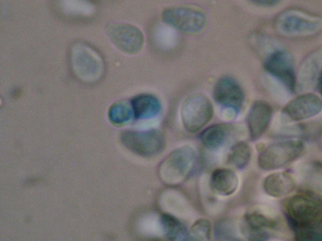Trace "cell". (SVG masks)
I'll use <instances>...</instances> for the list:
<instances>
[{"label":"cell","instance_id":"cell-16","mask_svg":"<svg viewBox=\"0 0 322 241\" xmlns=\"http://www.w3.org/2000/svg\"><path fill=\"white\" fill-rule=\"evenodd\" d=\"M231 127L226 124H217L208 126L201 134L203 144L209 150H218L227 140Z\"/></svg>","mask_w":322,"mask_h":241},{"label":"cell","instance_id":"cell-5","mask_svg":"<svg viewBox=\"0 0 322 241\" xmlns=\"http://www.w3.org/2000/svg\"><path fill=\"white\" fill-rule=\"evenodd\" d=\"M161 18L165 23L183 33H194L204 26L205 19L200 12L186 7L175 6L164 8Z\"/></svg>","mask_w":322,"mask_h":241},{"label":"cell","instance_id":"cell-1","mask_svg":"<svg viewBox=\"0 0 322 241\" xmlns=\"http://www.w3.org/2000/svg\"><path fill=\"white\" fill-rule=\"evenodd\" d=\"M282 208L296 238L310 239L318 236L321 202L317 194L308 190L300 192L285 199Z\"/></svg>","mask_w":322,"mask_h":241},{"label":"cell","instance_id":"cell-7","mask_svg":"<svg viewBox=\"0 0 322 241\" xmlns=\"http://www.w3.org/2000/svg\"><path fill=\"white\" fill-rule=\"evenodd\" d=\"M264 209L246 214L243 222V233L250 240L267 238L266 231L275 230L279 224L278 217L271 210Z\"/></svg>","mask_w":322,"mask_h":241},{"label":"cell","instance_id":"cell-8","mask_svg":"<svg viewBox=\"0 0 322 241\" xmlns=\"http://www.w3.org/2000/svg\"><path fill=\"white\" fill-rule=\"evenodd\" d=\"M213 95L218 104L232 110L235 114L241 108L244 99L241 86L234 78L228 76L223 77L217 81Z\"/></svg>","mask_w":322,"mask_h":241},{"label":"cell","instance_id":"cell-3","mask_svg":"<svg viewBox=\"0 0 322 241\" xmlns=\"http://www.w3.org/2000/svg\"><path fill=\"white\" fill-rule=\"evenodd\" d=\"M303 148L302 143L297 141H287L269 146L259 155V166L265 170L281 168L295 160L301 154Z\"/></svg>","mask_w":322,"mask_h":241},{"label":"cell","instance_id":"cell-6","mask_svg":"<svg viewBox=\"0 0 322 241\" xmlns=\"http://www.w3.org/2000/svg\"><path fill=\"white\" fill-rule=\"evenodd\" d=\"M195 153L190 147L185 146L172 152L162 163L160 168L162 178L169 183L181 180L194 163Z\"/></svg>","mask_w":322,"mask_h":241},{"label":"cell","instance_id":"cell-4","mask_svg":"<svg viewBox=\"0 0 322 241\" xmlns=\"http://www.w3.org/2000/svg\"><path fill=\"white\" fill-rule=\"evenodd\" d=\"M120 138L127 148L145 157L156 155L162 150L164 144L162 134L154 130L126 131L121 134Z\"/></svg>","mask_w":322,"mask_h":241},{"label":"cell","instance_id":"cell-19","mask_svg":"<svg viewBox=\"0 0 322 241\" xmlns=\"http://www.w3.org/2000/svg\"><path fill=\"white\" fill-rule=\"evenodd\" d=\"M190 234L195 240H210L211 235V227L210 222L205 219L197 220L191 227Z\"/></svg>","mask_w":322,"mask_h":241},{"label":"cell","instance_id":"cell-15","mask_svg":"<svg viewBox=\"0 0 322 241\" xmlns=\"http://www.w3.org/2000/svg\"><path fill=\"white\" fill-rule=\"evenodd\" d=\"M133 114L140 120L148 119L156 116L161 109L158 100L149 94H141L135 97L131 102Z\"/></svg>","mask_w":322,"mask_h":241},{"label":"cell","instance_id":"cell-14","mask_svg":"<svg viewBox=\"0 0 322 241\" xmlns=\"http://www.w3.org/2000/svg\"><path fill=\"white\" fill-rule=\"evenodd\" d=\"M210 183L213 190L219 195L227 196L233 194L238 184L237 176L232 170L220 168L212 173Z\"/></svg>","mask_w":322,"mask_h":241},{"label":"cell","instance_id":"cell-20","mask_svg":"<svg viewBox=\"0 0 322 241\" xmlns=\"http://www.w3.org/2000/svg\"><path fill=\"white\" fill-rule=\"evenodd\" d=\"M161 219L166 236L170 239L177 238L182 231L181 225L177 219L172 215L164 214Z\"/></svg>","mask_w":322,"mask_h":241},{"label":"cell","instance_id":"cell-9","mask_svg":"<svg viewBox=\"0 0 322 241\" xmlns=\"http://www.w3.org/2000/svg\"><path fill=\"white\" fill-rule=\"evenodd\" d=\"M264 66L267 71L279 79L288 90L294 91L296 78L292 59L288 54L280 51L275 52L267 59Z\"/></svg>","mask_w":322,"mask_h":241},{"label":"cell","instance_id":"cell-11","mask_svg":"<svg viewBox=\"0 0 322 241\" xmlns=\"http://www.w3.org/2000/svg\"><path fill=\"white\" fill-rule=\"evenodd\" d=\"M272 110L269 105L263 101L255 102L247 118V124L251 138L258 139L267 129L270 120Z\"/></svg>","mask_w":322,"mask_h":241},{"label":"cell","instance_id":"cell-18","mask_svg":"<svg viewBox=\"0 0 322 241\" xmlns=\"http://www.w3.org/2000/svg\"><path fill=\"white\" fill-rule=\"evenodd\" d=\"M133 113L131 102L122 101L115 104L111 107L109 116L113 122L120 124L128 121Z\"/></svg>","mask_w":322,"mask_h":241},{"label":"cell","instance_id":"cell-10","mask_svg":"<svg viewBox=\"0 0 322 241\" xmlns=\"http://www.w3.org/2000/svg\"><path fill=\"white\" fill-rule=\"evenodd\" d=\"M322 109V101L315 94L307 93L299 96L287 103L282 112L290 119L301 120L318 114Z\"/></svg>","mask_w":322,"mask_h":241},{"label":"cell","instance_id":"cell-17","mask_svg":"<svg viewBox=\"0 0 322 241\" xmlns=\"http://www.w3.org/2000/svg\"><path fill=\"white\" fill-rule=\"evenodd\" d=\"M250 150L248 145L243 142H238L230 148L227 156V161L238 168L245 167L250 160Z\"/></svg>","mask_w":322,"mask_h":241},{"label":"cell","instance_id":"cell-2","mask_svg":"<svg viewBox=\"0 0 322 241\" xmlns=\"http://www.w3.org/2000/svg\"><path fill=\"white\" fill-rule=\"evenodd\" d=\"M213 114L211 102L201 93L188 97L181 106V114L183 125L191 132H196L204 127L210 120Z\"/></svg>","mask_w":322,"mask_h":241},{"label":"cell","instance_id":"cell-13","mask_svg":"<svg viewBox=\"0 0 322 241\" xmlns=\"http://www.w3.org/2000/svg\"><path fill=\"white\" fill-rule=\"evenodd\" d=\"M296 186L293 177L289 173L285 172L269 174L265 179L263 185L267 194L277 198L283 197L291 193Z\"/></svg>","mask_w":322,"mask_h":241},{"label":"cell","instance_id":"cell-12","mask_svg":"<svg viewBox=\"0 0 322 241\" xmlns=\"http://www.w3.org/2000/svg\"><path fill=\"white\" fill-rule=\"evenodd\" d=\"M110 33L114 36V40L120 43L121 48L126 53L135 54L142 49L144 44L142 33L138 27L134 25L124 24L121 25V30H110Z\"/></svg>","mask_w":322,"mask_h":241}]
</instances>
